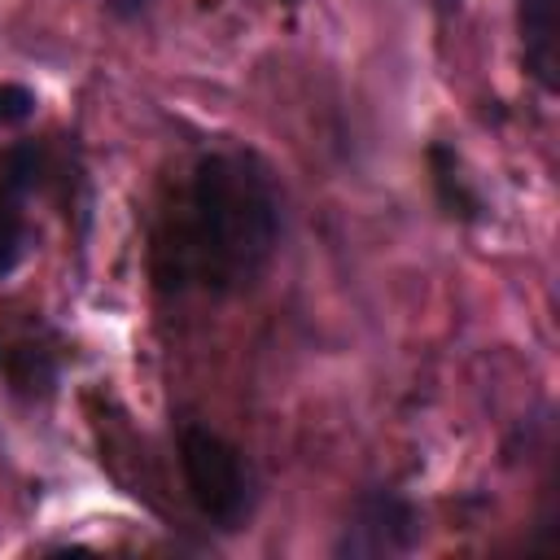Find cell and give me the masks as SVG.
<instances>
[{"mask_svg": "<svg viewBox=\"0 0 560 560\" xmlns=\"http://www.w3.org/2000/svg\"><path fill=\"white\" fill-rule=\"evenodd\" d=\"M280 232L271 171L254 153H206L153 232V276L175 293H236L267 271Z\"/></svg>", "mask_w": 560, "mask_h": 560, "instance_id": "cell-1", "label": "cell"}, {"mask_svg": "<svg viewBox=\"0 0 560 560\" xmlns=\"http://www.w3.org/2000/svg\"><path fill=\"white\" fill-rule=\"evenodd\" d=\"M175 451H179V472L192 508L223 534L245 529L258 503V477L245 451L206 424H184Z\"/></svg>", "mask_w": 560, "mask_h": 560, "instance_id": "cell-2", "label": "cell"}, {"mask_svg": "<svg viewBox=\"0 0 560 560\" xmlns=\"http://www.w3.org/2000/svg\"><path fill=\"white\" fill-rule=\"evenodd\" d=\"M420 538V512L407 494L389 486H372L354 499L350 521L341 525L337 556L350 560H381V556H407Z\"/></svg>", "mask_w": 560, "mask_h": 560, "instance_id": "cell-3", "label": "cell"}, {"mask_svg": "<svg viewBox=\"0 0 560 560\" xmlns=\"http://www.w3.org/2000/svg\"><path fill=\"white\" fill-rule=\"evenodd\" d=\"M44 175V153L35 144H18L4 158V175H0V280L18 271V262L26 258V197L39 188Z\"/></svg>", "mask_w": 560, "mask_h": 560, "instance_id": "cell-4", "label": "cell"}, {"mask_svg": "<svg viewBox=\"0 0 560 560\" xmlns=\"http://www.w3.org/2000/svg\"><path fill=\"white\" fill-rule=\"evenodd\" d=\"M556 13H560V0H516L525 70L538 79L542 92H556V26H560Z\"/></svg>", "mask_w": 560, "mask_h": 560, "instance_id": "cell-5", "label": "cell"}, {"mask_svg": "<svg viewBox=\"0 0 560 560\" xmlns=\"http://www.w3.org/2000/svg\"><path fill=\"white\" fill-rule=\"evenodd\" d=\"M433 184H438V197H442V206L451 210V214H464V219H477V197L468 192V184H464V175L455 171V158L438 144L433 149Z\"/></svg>", "mask_w": 560, "mask_h": 560, "instance_id": "cell-6", "label": "cell"}, {"mask_svg": "<svg viewBox=\"0 0 560 560\" xmlns=\"http://www.w3.org/2000/svg\"><path fill=\"white\" fill-rule=\"evenodd\" d=\"M35 114V92L22 83H0V127H18Z\"/></svg>", "mask_w": 560, "mask_h": 560, "instance_id": "cell-7", "label": "cell"}, {"mask_svg": "<svg viewBox=\"0 0 560 560\" xmlns=\"http://www.w3.org/2000/svg\"><path fill=\"white\" fill-rule=\"evenodd\" d=\"M438 4H446V9H455V4H459V0H438Z\"/></svg>", "mask_w": 560, "mask_h": 560, "instance_id": "cell-8", "label": "cell"}]
</instances>
